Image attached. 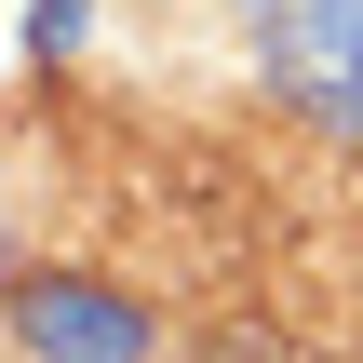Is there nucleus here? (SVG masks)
<instances>
[{"label":"nucleus","mask_w":363,"mask_h":363,"mask_svg":"<svg viewBox=\"0 0 363 363\" xmlns=\"http://www.w3.org/2000/svg\"><path fill=\"white\" fill-rule=\"evenodd\" d=\"M256 27H269L283 81H296L310 108L363 121V0H256Z\"/></svg>","instance_id":"nucleus-2"},{"label":"nucleus","mask_w":363,"mask_h":363,"mask_svg":"<svg viewBox=\"0 0 363 363\" xmlns=\"http://www.w3.org/2000/svg\"><path fill=\"white\" fill-rule=\"evenodd\" d=\"M13 350L27 363H148V310L81 283V269H27L13 283Z\"/></svg>","instance_id":"nucleus-1"}]
</instances>
